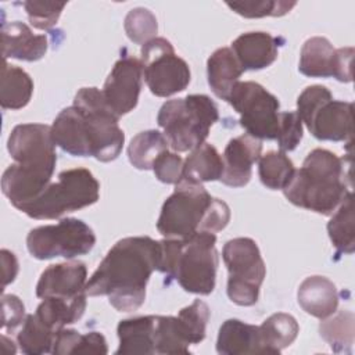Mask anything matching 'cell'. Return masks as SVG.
<instances>
[{"instance_id":"1","label":"cell","mask_w":355,"mask_h":355,"mask_svg":"<svg viewBox=\"0 0 355 355\" xmlns=\"http://www.w3.org/2000/svg\"><path fill=\"white\" fill-rule=\"evenodd\" d=\"M159 262V241L147 236L116 241L86 283L90 297L107 295L118 312L137 311L146 300L147 282Z\"/></svg>"},{"instance_id":"2","label":"cell","mask_w":355,"mask_h":355,"mask_svg":"<svg viewBox=\"0 0 355 355\" xmlns=\"http://www.w3.org/2000/svg\"><path fill=\"white\" fill-rule=\"evenodd\" d=\"M7 150L15 162L1 176V191L17 209H21L51 183L57 164L51 126L17 125L8 136Z\"/></svg>"},{"instance_id":"3","label":"cell","mask_w":355,"mask_h":355,"mask_svg":"<svg viewBox=\"0 0 355 355\" xmlns=\"http://www.w3.org/2000/svg\"><path fill=\"white\" fill-rule=\"evenodd\" d=\"M344 159L324 148L312 150L283 189L284 197L308 211L331 215L349 193Z\"/></svg>"},{"instance_id":"4","label":"cell","mask_w":355,"mask_h":355,"mask_svg":"<svg viewBox=\"0 0 355 355\" xmlns=\"http://www.w3.org/2000/svg\"><path fill=\"white\" fill-rule=\"evenodd\" d=\"M215 244L216 236L208 232L187 239H164L157 270L175 279L187 293L208 295L215 288L219 263Z\"/></svg>"},{"instance_id":"5","label":"cell","mask_w":355,"mask_h":355,"mask_svg":"<svg viewBox=\"0 0 355 355\" xmlns=\"http://www.w3.org/2000/svg\"><path fill=\"white\" fill-rule=\"evenodd\" d=\"M218 119V107L205 94L168 100L157 115L169 147L176 153L191 151L205 143L211 126Z\"/></svg>"},{"instance_id":"6","label":"cell","mask_w":355,"mask_h":355,"mask_svg":"<svg viewBox=\"0 0 355 355\" xmlns=\"http://www.w3.org/2000/svg\"><path fill=\"white\" fill-rule=\"evenodd\" d=\"M100 183L89 169L72 168L62 171L57 182L19 211L32 219H57L64 214L78 211L97 202Z\"/></svg>"},{"instance_id":"7","label":"cell","mask_w":355,"mask_h":355,"mask_svg":"<svg viewBox=\"0 0 355 355\" xmlns=\"http://www.w3.org/2000/svg\"><path fill=\"white\" fill-rule=\"evenodd\" d=\"M297 114L318 140L352 139V103L334 100L324 86L313 85L304 89L297 100Z\"/></svg>"},{"instance_id":"8","label":"cell","mask_w":355,"mask_h":355,"mask_svg":"<svg viewBox=\"0 0 355 355\" xmlns=\"http://www.w3.org/2000/svg\"><path fill=\"white\" fill-rule=\"evenodd\" d=\"M214 197L202 183L183 178L175 184V191L165 200L157 220V230L165 239H187L204 232L205 216Z\"/></svg>"},{"instance_id":"9","label":"cell","mask_w":355,"mask_h":355,"mask_svg":"<svg viewBox=\"0 0 355 355\" xmlns=\"http://www.w3.org/2000/svg\"><path fill=\"white\" fill-rule=\"evenodd\" d=\"M73 105L83 115L90 157L101 162L118 158L125 143L119 118L107 105L103 92L97 87H82L73 98Z\"/></svg>"},{"instance_id":"10","label":"cell","mask_w":355,"mask_h":355,"mask_svg":"<svg viewBox=\"0 0 355 355\" xmlns=\"http://www.w3.org/2000/svg\"><path fill=\"white\" fill-rule=\"evenodd\" d=\"M222 258L229 272L226 293L230 301L240 306L257 304L266 275L257 243L250 237L232 239L223 245Z\"/></svg>"},{"instance_id":"11","label":"cell","mask_w":355,"mask_h":355,"mask_svg":"<svg viewBox=\"0 0 355 355\" xmlns=\"http://www.w3.org/2000/svg\"><path fill=\"white\" fill-rule=\"evenodd\" d=\"M96 234L89 225L76 218L60 219L55 225L32 229L26 236L29 254L36 259L64 257L71 259L92 251Z\"/></svg>"},{"instance_id":"12","label":"cell","mask_w":355,"mask_h":355,"mask_svg":"<svg viewBox=\"0 0 355 355\" xmlns=\"http://www.w3.org/2000/svg\"><path fill=\"white\" fill-rule=\"evenodd\" d=\"M240 114V125L259 140H275L279 126L277 97L257 82H237L226 100Z\"/></svg>"},{"instance_id":"13","label":"cell","mask_w":355,"mask_h":355,"mask_svg":"<svg viewBox=\"0 0 355 355\" xmlns=\"http://www.w3.org/2000/svg\"><path fill=\"white\" fill-rule=\"evenodd\" d=\"M143 78L150 92L158 97H169L183 92L190 83L187 62L176 55L165 37H154L141 46Z\"/></svg>"},{"instance_id":"14","label":"cell","mask_w":355,"mask_h":355,"mask_svg":"<svg viewBox=\"0 0 355 355\" xmlns=\"http://www.w3.org/2000/svg\"><path fill=\"white\" fill-rule=\"evenodd\" d=\"M141 80L143 65L140 60L125 54L115 62L101 92L107 105L118 118L137 105Z\"/></svg>"},{"instance_id":"15","label":"cell","mask_w":355,"mask_h":355,"mask_svg":"<svg viewBox=\"0 0 355 355\" xmlns=\"http://www.w3.org/2000/svg\"><path fill=\"white\" fill-rule=\"evenodd\" d=\"M262 153V141L248 133L240 135L225 147L223 172L220 182L230 187L245 186L252 175V165L258 162Z\"/></svg>"},{"instance_id":"16","label":"cell","mask_w":355,"mask_h":355,"mask_svg":"<svg viewBox=\"0 0 355 355\" xmlns=\"http://www.w3.org/2000/svg\"><path fill=\"white\" fill-rule=\"evenodd\" d=\"M87 269L83 262L68 261L46 268L36 284L39 298H76L86 294Z\"/></svg>"},{"instance_id":"17","label":"cell","mask_w":355,"mask_h":355,"mask_svg":"<svg viewBox=\"0 0 355 355\" xmlns=\"http://www.w3.org/2000/svg\"><path fill=\"white\" fill-rule=\"evenodd\" d=\"M279 46L280 39L268 32H245L233 40L232 51L243 71H258L276 61Z\"/></svg>"},{"instance_id":"18","label":"cell","mask_w":355,"mask_h":355,"mask_svg":"<svg viewBox=\"0 0 355 355\" xmlns=\"http://www.w3.org/2000/svg\"><path fill=\"white\" fill-rule=\"evenodd\" d=\"M49 43L44 35H36L21 22L12 21L1 26V54L3 60L15 58L21 61H37L47 51Z\"/></svg>"},{"instance_id":"19","label":"cell","mask_w":355,"mask_h":355,"mask_svg":"<svg viewBox=\"0 0 355 355\" xmlns=\"http://www.w3.org/2000/svg\"><path fill=\"white\" fill-rule=\"evenodd\" d=\"M51 137L55 146L73 157H90L83 115L73 104L64 108L51 125Z\"/></svg>"},{"instance_id":"20","label":"cell","mask_w":355,"mask_h":355,"mask_svg":"<svg viewBox=\"0 0 355 355\" xmlns=\"http://www.w3.org/2000/svg\"><path fill=\"white\" fill-rule=\"evenodd\" d=\"M216 351L220 355L266 354L259 326L248 324L239 319H227L222 323L218 333Z\"/></svg>"},{"instance_id":"21","label":"cell","mask_w":355,"mask_h":355,"mask_svg":"<svg viewBox=\"0 0 355 355\" xmlns=\"http://www.w3.org/2000/svg\"><path fill=\"white\" fill-rule=\"evenodd\" d=\"M300 306L311 316L324 319L338 306V293L331 280L324 276H309L298 287Z\"/></svg>"},{"instance_id":"22","label":"cell","mask_w":355,"mask_h":355,"mask_svg":"<svg viewBox=\"0 0 355 355\" xmlns=\"http://www.w3.org/2000/svg\"><path fill=\"white\" fill-rule=\"evenodd\" d=\"M154 331L155 315L121 320L116 327V334L119 338L116 354H155Z\"/></svg>"},{"instance_id":"23","label":"cell","mask_w":355,"mask_h":355,"mask_svg":"<svg viewBox=\"0 0 355 355\" xmlns=\"http://www.w3.org/2000/svg\"><path fill=\"white\" fill-rule=\"evenodd\" d=\"M243 72L241 65L229 47L215 50L207 61L208 85L214 94L222 100H227Z\"/></svg>"},{"instance_id":"24","label":"cell","mask_w":355,"mask_h":355,"mask_svg":"<svg viewBox=\"0 0 355 355\" xmlns=\"http://www.w3.org/2000/svg\"><path fill=\"white\" fill-rule=\"evenodd\" d=\"M336 49L323 36H313L302 44L298 69L309 78H331L334 75Z\"/></svg>"},{"instance_id":"25","label":"cell","mask_w":355,"mask_h":355,"mask_svg":"<svg viewBox=\"0 0 355 355\" xmlns=\"http://www.w3.org/2000/svg\"><path fill=\"white\" fill-rule=\"evenodd\" d=\"M86 297L87 294H82L76 298H43L36 308L35 315L57 333L60 329L78 322L83 316L86 309Z\"/></svg>"},{"instance_id":"26","label":"cell","mask_w":355,"mask_h":355,"mask_svg":"<svg viewBox=\"0 0 355 355\" xmlns=\"http://www.w3.org/2000/svg\"><path fill=\"white\" fill-rule=\"evenodd\" d=\"M223 172V159L218 150L209 144L202 143L193 148L183 162L182 178L196 183H205L219 180Z\"/></svg>"},{"instance_id":"27","label":"cell","mask_w":355,"mask_h":355,"mask_svg":"<svg viewBox=\"0 0 355 355\" xmlns=\"http://www.w3.org/2000/svg\"><path fill=\"white\" fill-rule=\"evenodd\" d=\"M33 80L19 67L8 65L3 60L1 83H0V105L4 110L24 108L32 97Z\"/></svg>"},{"instance_id":"28","label":"cell","mask_w":355,"mask_h":355,"mask_svg":"<svg viewBox=\"0 0 355 355\" xmlns=\"http://www.w3.org/2000/svg\"><path fill=\"white\" fill-rule=\"evenodd\" d=\"M329 237L336 248V254H352L355 250V215L354 196L349 191L338 208L331 214L327 223Z\"/></svg>"},{"instance_id":"29","label":"cell","mask_w":355,"mask_h":355,"mask_svg":"<svg viewBox=\"0 0 355 355\" xmlns=\"http://www.w3.org/2000/svg\"><path fill=\"white\" fill-rule=\"evenodd\" d=\"M322 320L319 324L320 337L336 354H351L355 337L354 313L348 309H341Z\"/></svg>"},{"instance_id":"30","label":"cell","mask_w":355,"mask_h":355,"mask_svg":"<svg viewBox=\"0 0 355 355\" xmlns=\"http://www.w3.org/2000/svg\"><path fill=\"white\" fill-rule=\"evenodd\" d=\"M261 337L266 354H279L297 338L300 326L294 316L283 312L270 315L261 326Z\"/></svg>"},{"instance_id":"31","label":"cell","mask_w":355,"mask_h":355,"mask_svg":"<svg viewBox=\"0 0 355 355\" xmlns=\"http://www.w3.org/2000/svg\"><path fill=\"white\" fill-rule=\"evenodd\" d=\"M169 144L164 133L150 129L137 133L128 146L129 162L141 171L153 169L154 161L161 153L168 150Z\"/></svg>"},{"instance_id":"32","label":"cell","mask_w":355,"mask_h":355,"mask_svg":"<svg viewBox=\"0 0 355 355\" xmlns=\"http://www.w3.org/2000/svg\"><path fill=\"white\" fill-rule=\"evenodd\" d=\"M54 337L55 331L46 326L35 313H31L25 316L17 341L24 354L40 355L53 351Z\"/></svg>"},{"instance_id":"33","label":"cell","mask_w":355,"mask_h":355,"mask_svg":"<svg viewBox=\"0 0 355 355\" xmlns=\"http://www.w3.org/2000/svg\"><path fill=\"white\" fill-rule=\"evenodd\" d=\"M294 164L283 151H269L258 159V175L270 190H283L294 175Z\"/></svg>"},{"instance_id":"34","label":"cell","mask_w":355,"mask_h":355,"mask_svg":"<svg viewBox=\"0 0 355 355\" xmlns=\"http://www.w3.org/2000/svg\"><path fill=\"white\" fill-rule=\"evenodd\" d=\"M155 354H189L187 341L178 316H155Z\"/></svg>"},{"instance_id":"35","label":"cell","mask_w":355,"mask_h":355,"mask_svg":"<svg viewBox=\"0 0 355 355\" xmlns=\"http://www.w3.org/2000/svg\"><path fill=\"white\" fill-rule=\"evenodd\" d=\"M178 319L190 345L198 344L205 338L209 308L204 301L194 300L189 306L182 308L178 313Z\"/></svg>"},{"instance_id":"36","label":"cell","mask_w":355,"mask_h":355,"mask_svg":"<svg viewBox=\"0 0 355 355\" xmlns=\"http://www.w3.org/2000/svg\"><path fill=\"white\" fill-rule=\"evenodd\" d=\"M125 32L128 37L136 44H144L155 37L158 31V24L155 15L144 8H132L125 17Z\"/></svg>"},{"instance_id":"37","label":"cell","mask_w":355,"mask_h":355,"mask_svg":"<svg viewBox=\"0 0 355 355\" xmlns=\"http://www.w3.org/2000/svg\"><path fill=\"white\" fill-rule=\"evenodd\" d=\"M230 10L245 18L282 17L291 11L297 1L287 0H244L226 3Z\"/></svg>"},{"instance_id":"38","label":"cell","mask_w":355,"mask_h":355,"mask_svg":"<svg viewBox=\"0 0 355 355\" xmlns=\"http://www.w3.org/2000/svg\"><path fill=\"white\" fill-rule=\"evenodd\" d=\"M67 6L65 1H35L29 0L24 3V8L28 14L31 25L33 28L40 29V31H47L53 28L64 7Z\"/></svg>"},{"instance_id":"39","label":"cell","mask_w":355,"mask_h":355,"mask_svg":"<svg viewBox=\"0 0 355 355\" xmlns=\"http://www.w3.org/2000/svg\"><path fill=\"white\" fill-rule=\"evenodd\" d=\"M280 151H293L302 140V121L297 111H283L279 114L277 135L275 139Z\"/></svg>"},{"instance_id":"40","label":"cell","mask_w":355,"mask_h":355,"mask_svg":"<svg viewBox=\"0 0 355 355\" xmlns=\"http://www.w3.org/2000/svg\"><path fill=\"white\" fill-rule=\"evenodd\" d=\"M155 178L166 184H176L183 173V159L178 153L165 150L153 164Z\"/></svg>"},{"instance_id":"41","label":"cell","mask_w":355,"mask_h":355,"mask_svg":"<svg viewBox=\"0 0 355 355\" xmlns=\"http://www.w3.org/2000/svg\"><path fill=\"white\" fill-rule=\"evenodd\" d=\"M1 327L7 331L15 330L25 320V306L14 294H3L1 297Z\"/></svg>"},{"instance_id":"42","label":"cell","mask_w":355,"mask_h":355,"mask_svg":"<svg viewBox=\"0 0 355 355\" xmlns=\"http://www.w3.org/2000/svg\"><path fill=\"white\" fill-rule=\"evenodd\" d=\"M352 58L354 47L336 49V64L333 78L345 83L352 82Z\"/></svg>"},{"instance_id":"43","label":"cell","mask_w":355,"mask_h":355,"mask_svg":"<svg viewBox=\"0 0 355 355\" xmlns=\"http://www.w3.org/2000/svg\"><path fill=\"white\" fill-rule=\"evenodd\" d=\"M80 336L82 334L73 329H65V327L60 329L55 333L51 354H54V355L73 354V351L80 340Z\"/></svg>"},{"instance_id":"44","label":"cell","mask_w":355,"mask_h":355,"mask_svg":"<svg viewBox=\"0 0 355 355\" xmlns=\"http://www.w3.org/2000/svg\"><path fill=\"white\" fill-rule=\"evenodd\" d=\"M108 352L107 341L104 336L98 331H89L80 336V340L73 351V354H100L104 355Z\"/></svg>"},{"instance_id":"45","label":"cell","mask_w":355,"mask_h":355,"mask_svg":"<svg viewBox=\"0 0 355 355\" xmlns=\"http://www.w3.org/2000/svg\"><path fill=\"white\" fill-rule=\"evenodd\" d=\"M0 255H1V263H3V288H4L7 284L12 283L14 279L17 277L18 261H17V257L6 248L1 250Z\"/></svg>"}]
</instances>
